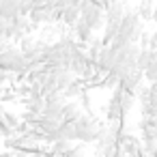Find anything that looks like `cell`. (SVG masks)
I'll return each instance as SVG.
<instances>
[{
  "label": "cell",
  "instance_id": "4",
  "mask_svg": "<svg viewBox=\"0 0 157 157\" xmlns=\"http://www.w3.org/2000/svg\"><path fill=\"white\" fill-rule=\"evenodd\" d=\"M103 9H105V24H121V20L127 11L123 0H110Z\"/></svg>",
  "mask_w": 157,
  "mask_h": 157
},
{
  "label": "cell",
  "instance_id": "20",
  "mask_svg": "<svg viewBox=\"0 0 157 157\" xmlns=\"http://www.w3.org/2000/svg\"><path fill=\"white\" fill-rule=\"evenodd\" d=\"M148 43H151V33L142 30V35H140V39H138V45H140V48H148Z\"/></svg>",
  "mask_w": 157,
  "mask_h": 157
},
{
  "label": "cell",
  "instance_id": "11",
  "mask_svg": "<svg viewBox=\"0 0 157 157\" xmlns=\"http://www.w3.org/2000/svg\"><path fill=\"white\" fill-rule=\"evenodd\" d=\"M73 146V140H67V138H60L56 142L50 144V155H67V151Z\"/></svg>",
  "mask_w": 157,
  "mask_h": 157
},
{
  "label": "cell",
  "instance_id": "1",
  "mask_svg": "<svg viewBox=\"0 0 157 157\" xmlns=\"http://www.w3.org/2000/svg\"><path fill=\"white\" fill-rule=\"evenodd\" d=\"M73 125H75V140H78V142H84V144L95 142L99 129L103 127V123H101L99 118H95V116H93L90 112H86V110L73 121Z\"/></svg>",
  "mask_w": 157,
  "mask_h": 157
},
{
  "label": "cell",
  "instance_id": "3",
  "mask_svg": "<svg viewBox=\"0 0 157 157\" xmlns=\"http://www.w3.org/2000/svg\"><path fill=\"white\" fill-rule=\"evenodd\" d=\"M114 63H116V50L112 48V45H103L101 48V52H99V58H97V71H101V73H108L112 67H114Z\"/></svg>",
  "mask_w": 157,
  "mask_h": 157
},
{
  "label": "cell",
  "instance_id": "17",
  "mask_svg": "<svg viewBox=\"0 0 157 157\" xmlns=\"http://www.w3.org/2000/svg\"><path fill=\"white\" fill-rule=\"evenodd\" d=\"M148 56H151V50H148V48H140L138 58H136V67L144 71V69H146V65H148Z\"/></svg>",
  "mask_w": 157,
  "mask_h": 157
},
{
  "label": "cell",
  "instance_id": "14",
  "mask_svg": "<svg viewBox=\"0 0 157 157\" xmlns=\"http://www.w3.org/2000/svg\"><path fill=\"white\" fill-rule=\"evenodd\" d=\"M82 90H84V84L75 78V80H73V82H71L63 93H65V97H67V99H78V97L82 95Z\"/></svg>",
  "mask_w": 157,
  "mask_h": 157
},
{
  "label": "cell",
  "instance_id": "13",
  "mask_svg": "<svg viewBox=\"0 0 157 157\" xmlns=\"http://www.w3.org/2000/svg\"><path fill=\"white\" fill-rule=\"evenodd\" d=\"M43 105H45V97H43V95L28 97V101H26V110H30V112H35V114H41V112H43Z\"/></svg>",
  "mask_w": 157,
  "mask_h": 157
},
{
  "label": "cell",
  "instance_id": "5",
  "mask_svg": "<svg viewBox=\"0 0 157 157\" xmlns=\"http://www.w3.org/2000/svg\"><path fill=\"white\" fill-rule=\"evenodd\" d=\"M52 5H48V2H43V5H37V7H33V11L28 13V17L35 22V24H50V22H54V17H52Z\"/></svg>",
  "mask_w": 157,
  "mask_h": 157
},
{
  "label": "cell",
  "instance_id": "15",
  "mask_svg": "<svg viewBox=\"0 0 157 157\" xmlns=\"http://www.w3.org/2000/svg\"><path fill=\"white\" fill-rule=\"evenodd\" d=\"M153 0H142L140 7H138V15L144 20V22H151L153 20Z\"/></svg>",
  "mask_w": 157,
  "mask_h": 157
},
{
  "label": "cell",
  "instance_id": "19",
  "mask_svg": "<svg viewBox=\"0 0 157 157\" xmlns=\"http://www.w3.org/2000/svg\"><path fill=\"white\" fill-rule=\"evenodd\" d=\"M84 142H80V146H71L69 151H67V157H78V155H84Z\"/></svg>",
  "mask_w": 157,
  "mask_h": 157
},
{
  "label": "cell",
  "instance_id": "26",
  "mask_svg": "<svg viewBox=\"0 0 157 157\" xmlns=\"http://www.w3.org/2000/svg\"><path fill=\"white\" fill-rule=\"evenodd\" d=\"M153 22H155V26H157V5H155V9H153Z\"/></svg>",
  "mask_w": 157,
  "mask_h": 157
},
{
  "label": "cell",
  "instance_id": "24",
  "mask_svg": "<svg viewBox=\"0 0 157 157\" xmlns=\"http://www.w3.org/2000/svg\"><path fill=\"white\" fill-rule=\"evenodd\" d=\"M5 82H9V73H7V71H0V90H2Z\"/></svg>",
  "mask_w": 157,
  "mask_h": 157
},
{
  "label": "cell",
  "instance_id": "23",
  "mask_svg": "<svg viewBox=\"0 0 157 157\" xmlns=\"http://www.w3.org/2000/svg\"><path fill=\"white\" fill-rule=\"evenodd\" d=\"M151 99L157 103V80H155V82H151Z\"/></svg>",
  "mask_w": 157,
  "mask_h": 157
},
{
  "label": "cell",
  "instance_id": "6",
  "mask_svg": "<svg viewBox=\"0 0 157 157\" xmlns=\"http://www.w3.org/2000/svg\"><path fill=\"white\" fill-rule=\"evenodd\" d=\"M71 30H73V37L80 41V43H88L90 39H93V35H95V30L86 24V20H82V17H78V22L71 26Z\"/></svg>",
  "mask_w": 157,
  "mask_h": 157
},
{
  "label": "cell",
  "instance_id": "12",
  "mask_svg": "<svg viewBox=\"0 0 157 157\" xmlns=\"http://www.w3.org/2000/svg\"><path fill=\"white\" fill-rule=\"evenodd\" d=\"M58 138H67V140H75V125L71 121H60L58 129H56Z\"/></svg>",
  "mask_w": 157,
  "mask_h": 157
},
{
  "label": "cell",
  "instance_id": "18",
  "mask_svg": "<svg viewBox=\"0 0 157 157\" xmlns=\"http://www.w3.org/2000/svg\"><path fill=\"white\" fill-rule=\"evenodd\" d=\"M33 7H35L33 0H22V2H20V15H28L33 11Z\"/></svg>",
  "mask_w": 157,
  "mask_h": 157
},
{
  "label": "cell",
  "instance_id": "21",
  "mask_svg": "<svg viewBox=\"0 0 157 157\" xmlns=\"http://www.w3.org/2000/svg\"><path fill=\"white\" fill-rule=\"evenodd\" d=\"M7 24H9V20L0 15V37H5V33H7Z\"/></svg>",
  "mask_w": 157,
  "mask_h": 157
},
{
  "label": "cell",
  "instance_id": "8",
  "mask_svg": "<svg viewBox=\"0 0 157 157\" xmlns=\"http://www.w3.org/2000/svg\"><path fill=\"white\" fill-rule=\"evenodd\" d=\"M80 114H82V105L75 99H67L65 105H63V121H71L73 123Z\"/></svg>",
  "mask_w": 157,
  "mask_h": 157
},
{
  "label": "cell",
  "instance_id": "7",
  "mask_svg": "<svg viewBox=\"0 0 157 157\" xmlns=\"http://www.w3.org/2000/svg\"><path fill=\"white\" fill-rule=\"evenodd\" d=\"M142 78H144V71H142V69H138V67H133L127 75H123V78H121V86H123L125 90L136 93V88L142 84Z\"/></svg>",
  "mask_w": 157,
  "mask_h": 157
},
{
  "label": "cell",
  "instance_id": "25",
  "mask_svg": "<svg viewBox=\"0 0 157 157\" xmlns=\"http://www.w3.org/2000/svg\"><path fill=\"white\" fill-rule=\"evenodd\" d=\"M11 45V39H7V37H0V52H2L5 48H9Z\"/></svg>",
  "mask_w": 157,
  "mask_h": 157
},
{
  "label": "cell",
  "instance_id": "16",
  "mask_svg": "<svg viewBox=\"0 0 157 157\" xmlns=\"http://www.w3.org/2000/svg\"><path fill=\"white\" fill-rule=\"evenodd\" d=\"M136 99H138L140 103H148V101H153V99H151V84H148V86L140 84V86L136 88Z\"/></svg>",
  "mask_w": 157,
  "mask_h": 157
},
{
  "label": "cell",
  "instance_id": "2",
  "mask_svg": "<svg viewBox=\"0 0 157 157\" xmlns=\"http://www.w3.org/2000/svg\"><path fill=\"white\" fill-rule=\"evenodd\" d=\"M118 148H121V155H144L142 153V140L133 133H127L123 131L118 136Z\"/></svg>",
  "mask_w": 157,
  "mask_h": 157
},
{
  "label": "cell",
  "instance_id": "10",
  "mask_svg": "<svg viewBox=\"0 0 157 157\" xmlns=\"http://www.w3.org/2000/svg\"><path fill=\"white\" fill-rule=\"evenodd\" d=\"M78 17H80V7H78V5H69V7H65V9L60 11V22H63L65 26H69V28L78 22Z\"/></svg>",
  "mask_w": 157,
  "mask_h": 157
},
{
  "label": "cell",
  "instance_id": "9",
  "mask_svg": "<svg viewBox=\"0 0 157 157\" xmlns=\"http://www.w3.org/2000/svg\"><path fill=\"white\" fill-rule=\"evenodd\" d=\"M20 2L22 0H2V2H0V15L7 17V20L20 15Z\"/></svg>",
  "mask_w": 157,
  "mask_h": 157
},
{
  "label": "cell",
  "instance_id": "27",
  "mask_svg": "<svg viewBox=\"0 0 157 157\" xmlns=\"http://www.w3.org/2000/svg\"><path fill=\"white\" fill-rule=\"evenodd\" d=\"M108 2H110V0H101V5H103V7H105V5H108Z\"/></svg>",
  "mask_w": 157,
  "mask_h": 157
},
{
  "label": "cell",
  "instance_id": "22",
  "mask_svg": "<svg viewBox=\"0 0 157 157\" xmlns=\"http://www.w3.org/2000/svg\"><path fill=\"white\" fill-rule=\"evenodd\" d=\"M148 50H157V30L151 33V43H148Z\"/></svg>",
  "mask_w": 157,
  "mask_h": 157
}]
</instances>
